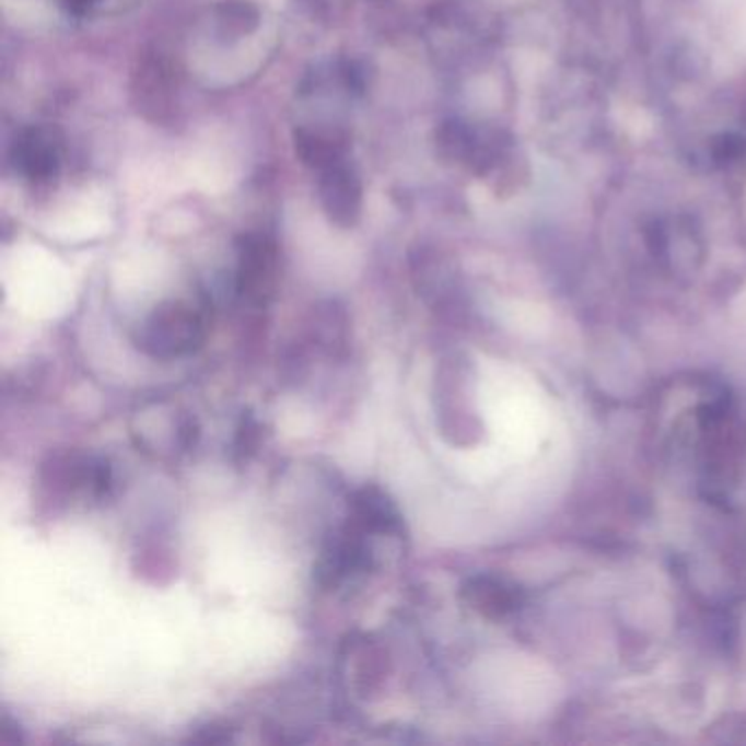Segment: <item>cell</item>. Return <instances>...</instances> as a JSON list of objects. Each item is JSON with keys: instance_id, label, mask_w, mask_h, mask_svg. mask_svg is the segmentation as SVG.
I'll return each instance as SVG.
<instances>
[{"instance_id": "30bf717a", "label": "cell", "mask_w": 746, "mask_h": 746, "mask_svg": "<svg viewBox=\"0 0 746 746\" xmlns=\"http://www.w3.org/2000/svg\"><path fill=\"white\" fill-rule=\"evenodd\" d=\"M313 337H317L319 346L333 354L346 341L343 313L333 304H328L324 311H317V319L313 324Z\"/></svg>"}, {"instance_id": "7a4b0ae2", "label": "cell", "mask_w": 746, "mask_h": 746, "mask_svg": "<svg viewBox=\"0 0 746 746\" xmlns=\"http://www.w3.org/2000/svg\"><path fill=\"white\" fill-rule=\"evenodd\" d=\"M317 197L335 225L352 228L359 221L361 182L346 155L317 171Z\"/></svg>"}, {"instance_id": "8992f818", "label": "cell", "mask_w": 746, "mask_h": 746, "mask_svg": "<svg viewBox=\"0 0 746 746\" xmlns=\"http://www.w3.org/2000/svg\"><path fill=\"white\" fill-rule=\"evenodd\" d=\"M15 166L31 182H48L59 171V153L53 138L42 129L24 131L13 144Z\"/></svg>"}, {"instance_id": "3957f363", "label": "cell", "mask_w": 746, "mask_h": 746, "mask_svg": "<svg viewBox=\"0 0 746 746\" xmlns=\"http://www.w3.org/2000/svg\"><path fill=\"white\" fill-rule=\"evenodd\" d=\"M278 254L269 238L252 234L245 236L238 247L236 289L243 298L256 304H265L276 287Z\"/></svg>"}, {"instance_id": "6da1fadb", "label": "cell", "mask_w": 746, "mask_h": 746, "mask_svg": "<svg viewBox=\"0 0 746 746\" xmlns=\"http://www.w3.org/2000/svg\"><path fill=\"white\" fill-rule=\"evenodd\" d=\"M206 315L193 304L171 300L153 308L140 324L136 346L153 359H177L199 350L206 341Z\"/></svg>"}, {"instance_id": "5b68a950", "label": "cell", "mask_w": 746, "mask_h": 746, "mask_svg": "<svg viewBox=\"0 0 746 746\" xmlns=\"http://www.w3.org/2000/svg\"><path fill=\"white\" fill-rule=\"evenodd\" d=\"M350 525L372 534H400L403 516L394 501L376 486H363L352 492L350 501Z\"/></svg>"}, {"instance_id": "277c9868", "label": "cell", "mask_w": 746, "mask_h": 746, "mask_svg": "<svg viewBox=\"0 0 746 746\" xmlns=\"http://www.w3.org/2000/svg\"><path fill=\"white\" fill-rule=\"evenodd\" d=\"M363 532L348 527L343 534L335 536L322 551L317 564L313 567L315 582L322 588L339 586L348 575L357 571H368L372 567V553L363 543Z\"/></svg>"}, {"instance_id": "8fae6325", "label": "cell", "mask_w": 746, "mask_h": 746, "mask_svg": "<svg viewBox=\"0 0 746 746\" xmlns=\"http://www.w3.org/2000/svg\"><path fill=\"white\" fill-rule=\"evenodd\" d=\"M746 153V144L739 136H733V133H724L720 138H715V144H713V158L718 164L722 166H728V164H735L744 158Z\"/></svg>"}, {"instance_id": "9a60e30c", "label": "cell", "mask_w": 746, "mask_h": 746, "mask_svg": "<svg viewBox=\"0 0 746 746\" xmlns=\"http://www.w3.org/2000/svg\"><path fill=\"white\" fill-rule=\"evenodd\" d=\"M66 2H70L72 7H88V4H92L96 0H66Z\"/></svg>"}, {"instance_id": "9c48e42d", "label": "cell", "mask_w": 746, "mask_h": 746, "mask_svg": "<svg viewBox=\"0 0 746 746\" xmlns=\"http://www.w3.org/2000/svg\"><path fill=\"white\" fill-rule=\"evenodd\" d=\"M217 22L223 35H247L258 24V9L245 0H228L219 7Z\"/></svg>"}, {"instance_id": "4fadbf2b", "label": "cell", "mask_w": 746, "mask_h": 746, "mask_svg": "<svg viewBox=\"0 0 746 746\" xmlns=\"http://www.w3.org/2000/svg\"><path fill=\"white\" fill-rule=\"evenodd\" d=\"M193 742H201V744H221V742H230L232 733L225 726H203L199 733H195L190 737Z\"/></svg>"}, {"instance_id": "52a82bcc", "label": "cell", "mask_w": 746, "mask_h": 746, "mask_svg": "<svg viewBox=\"0 0 746 746\" xmlns=\"http://www.w3.org/2000/svg\"><path fill=\"white\" fill-rule=\"evenodd\" d=\"M464 599L488 617H499L514 606V593L492 578H473L462 586Z\"/></svg>"}, {"instance_id": "7c38bea8", "label": "cell", "mask_w": 746, "mask_h": 746, "mask_svg": "<svg viewBox=\"0 0 746 746\" xmlns=\"http://www.w3.org/2000/svg\"><path fill=\"white\" fill-rule=\"evenodd\" d=\"M258 422L252 418V416H243V422L238 427V433H236V440H234V446H236V453L238 455H249L254 453V446L258 442Z\"/></svg>"}, {"instance_id": "5bb4252c", "label": "cell", "mask_w": 746, "mask_h": 746, "mask_svg": "<svg viewBox=\"0 0 746 746\" xmlns=\"http://www.w3.org/2000/svg\"><path fill=\"white\" fill-rule=\"evenodd\" d=\"M13 726H15V724H11V720H9L7 715L0 720V742H2V744H15V742L22 739L18 731H11Z\"/></svg>"}, {"instance_id": "ba28073f", "label": "cell", "mask_w": 746, "mask_h": 746, "mask_svg": "<svg viewBox=\"0 0 746 746\" xmlns=\"http://www.w3.org/2000/svg\"><path fill=\"white\" fill-rule=\"evenodd\" d=\"M140 77V101L144 105V109H153L155 116L162 114V109H166L171 105V96H173V79H171V70L166 68L164 61L160 59H149L142 63V68L138 70Z\"/></svg>"}]
</instances>
